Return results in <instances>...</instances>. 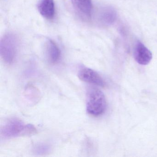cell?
I'll return each mask as SVG.
<instances>
[{
  "instance_id": "1",
  "label": "cell",
  "mask_w": 157,
  "mask_h": 157,
  "mask_svg": "<svg viewBox=\"0 0 157 157\" xmlns=\"http://www.w3.org/2000/svg\"><path fill=\"white\" fill-rule=\"evenodd\" d=\"M35 128L32 124H26L17 118L6 121L0 129V134L4 139H10L22 136H30L36 133Z\"/></svg>"
},
{
  "instance_id": "2",
  "label": "cell",
  "mask_w": 157,
  "mask_h": 157,
  "mask_svg": "<svg viewBox=\"0 0 157 157\" xmlns=\"http://www.w3.org/2000/svg\"><path fill=\"white\" fill-rule=\"evenodd\" d=\"M107 106L106 98L99 89L90 88L87 93L86 110L94 116H99L104 113Z\"/></svg>"
},
{
  "instance_id": "3",
  "label": "cell",
  "mask_w": 157,
  "mask_h": 157,
  "mask_svg": "<svg viewBox=\"0 0 157 157\" xmlns=\"http://www.w3.org/2000/svg\"><path fill=\"white\" fill-rule=\"evenodd\" d=\"M18 37L12 33L5 34L0 42V55L6 64L13 63L16 58L18 46Z\"/></svg>"
},
{
  "instance_id": "4",
  "label": "cell",
  "mask_w": 157,
  "mask_h": 157,
  "mask_svg": "<svg viewBox=\"0 0 157 157\" xmlns=\"http://www.w3.org/2000/svg\"><path fill=\"white\" fill-rule=\"evenodd\" d=\"M78 77L84 82L100 87H104L105 82L101 75L92 69L81 67L78 72Z\"/></svg>"
},
{
  "instance_id": "5",
  "label": "cell",
  "mask_w": 157,
  "mask_h": 157,
  "mask_svg": "<svg viewBox=\"0 0 157 157\" xmlns=\"http://www.w3.org/2000/svg\"><path fill=\"white\" fill-rule=\"evenodd\" d=\"M71 4L78 15L85 20H90L92 12L91 0H71Z\"/></svg>"
},
{
  "instance_id": "6",
  "label": "cell",
  "mask_w": 157,
  "mask_h": 157,
  "mask_svg": "<svg viewBox=\"0 0 157 157\" xmlns=\"http://www.w3.org/2000/svg\"><path fill=\"white\" fill-rule=\"evenodd\" d=\"M135 60L141 65H147L151 61L152 56L151 52L141 42H137L134 52Z\"/></svg>"
},
{
  "instance_id": "7",
  "label": "cell",
  "mask_w": 157,
  "mask_h": 157,
  "mask_svg": "<svg viewBox=\"0 0 157 157\" xmlns=\"http://www.w3.org/2000/svg\"><path fill=\"white\" fill-rule=\"evenodd\" d=\"M39 13L47 20H52L55 14L54 0H40L37 5Z\"/></svg>"
},
{
  "instance_id": "8",
  "label": "cell",
  "mask_w": 157,
  "mask_h": 157,
  "mask_svg": "<svg viewBox=\"0 0 157 157\" xmlns=\"http://www.w3.org/2000/svg\"><path fill=\"white\" fill-rule=\"evenodd\" d=\"M46 54L48 61L52 64L57 63L61 56V52L57 45L50 39L47 42Z\"/></svg>"
},
{
  "instance_id": "9",
  "label": "cell",
  "mask_w": 157,
  "mask_h": 157,
  "mask_svg": "<svg viewBox=\"0 0 157 157\" xmlns=\"http://www.w3.org/2000/svg\"><path fill=\"white\" fill-rule=\"evenodd\" d=\"M117 18L116 11L111 7H105L101 9L99 14V21L105 25L113 23Z\"/></svg>"
},
{
  "instance_id": "10",
  "label": "cell",
  "mask_w": 157,
  "mask_h": 157,
  "mask_svg": "<svg viewBox=\"0 0 157 157\" xmlns=\"http://www.w3.org/2000/svg\"><path fill=\"white\" fill-rule=\"evenodd\" d=\"M51 150V146L47 143L36 144L33 147V152L37 155H44L48 153Z\"/></svg>"
}]
</instances>
